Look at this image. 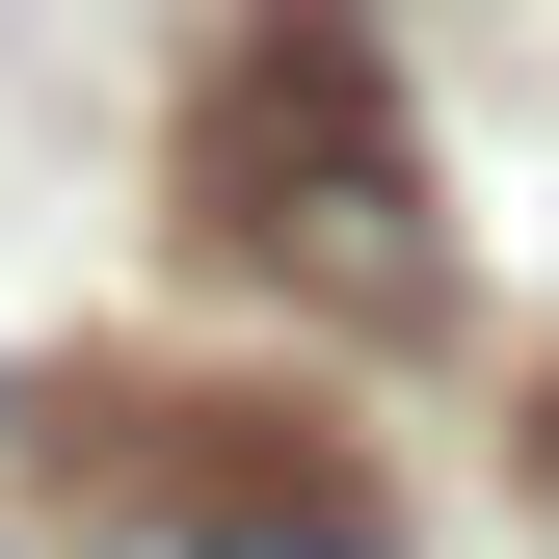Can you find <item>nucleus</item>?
I'll use <instances>...</instances> for the list:
<instances>
[{
    "mask_svg": "<svg viewBox=\"0 0 559 559\" xmlns=\"http://www.w3.org/2000/svg\"><path fill=\"white\" fill-rule=\"evenodd\" d=\"M533 507H559V400H533Z\"/></svg>",
    "mask_w": 559,
    "mask_h": 559,
    "instance_id": "nucleus-2",
    "label": "nucleus"
},
{
    "mask_svg": "<svg viewBox=\"0 0 559 559\" xmlns=\"http://www.w3.org/2000/svg\"><path fill=\"white\" fill-rule=\"evenodd\" d=\"M187 240L266 266L294 320H427L453 214H427V133H400V53L346 0H240V53L187 81Z\"/></svg>",
    "mask_w": 559,
    "mask_h": 559,
    "instance_id": "nucleus-1",
    "label": "nucleus"
}]
</instances>
